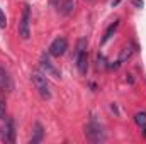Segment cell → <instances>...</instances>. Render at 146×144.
<instances>
[{
  "instance_id": "12",
  "label": "cell",
  "mask_w": 146,
  "mask_h": 144,
  "mask_svg": "<svg viewBox=\"0 0 146 144\" xmlns=\"http://www.w3.org/2000/svg\"><path fill=\"white\" fill-rule=\"evenodd\" d=\"M34 136L31 137V143L33 144H36V143H41L42 141V137H44V129H42V126L39 124V122H36L34 124Z\"/></svg>"
},
{
  "instance_id": "11",
  "label": "cell",
  "mask_w": 146,
  "mask_h": 144,
  "mask_svg": "<svg viewBox=\"0 0 146 144\" xmlns=\"http://www.w3.org/2000/svg\"><path fill=\"white\" fill-rule=\"evenodd\" d=\"M117 27H119V19H115V20H114V22L110 24L109 27L106 29V32H104V37H102V41H100V44H106V42L109 41L110 37H112V34L115 32V29H117Z\"/></svg>"
},
{
  "instance_id": "13",
  "label": "cell",
  "mask_w": 146,
  "mask_h": 144,
  "mask_svg": "<svg viewBox=\"0 0 146 144\" xmlns=\"http://www.w3.org/2000/svg\"><path fill=\"white\" fill-rule=\"evenodd\" d=\"M7 119V108H5V102L0 98V120Z\"/></svg>"
},
{
  "instance_id": "15",
  "label": "cell",
  "mask_w": 146,
  "mask_h": 144,
  "mask_svg": "<svg viewBox=\"0 0 146 144\" xmlns=\"http://www.w3.org/2000/svg\"><path fill=\"white\" fill-rule=\"evenodd\" d=\"M134 5L136 7H143V0H134Z\"/></svg>"
},
{
  "instance_id": "2",
  "label": "cell",
  "mask_w": 146,
  "mask_h": 144,
  "mask_svg": "<svg viewBox=\"0 0 146 144\" xmlns=\"http://www.w3.org/2000/svg\"><path fill=\"white\" fill-rule=\"evenodd\" d=\"M75 61H76V68H78L80 75H87V71H88V53H87V41L85 39H80L76 44Z\"/></svg>"
},
{
  "instance_id": "14",
  "label": "cell",
  "mask_w": 146,
  "mask_h": 144,
  "mask_svg": "<svg viewBox=\"0 0 146 144\" xmlns=\"http://www.w3.org/2000/svg\"><path fill=\"white\" fill-rule=\"evenodd\" d=\"M7 26V17H5V12L0 9V29H3Z\"/></svg>"
},
{
  "instance_id": "4",
  "label": "cell",
  "mask_w": 146,
  "mask_h": 144,
  "mask_svg": "<svg viewBox=\"0 0 146 144\" xmlns=\"http://www.w3.org/2000/svg\"><path fill=\"white\" fill-rule=\"evenodd\" d=\"M19 36L24 41H27L31 37V7L26 3L22 9V17L19 22Z\"/></svg>"
},
{
  "instance_id": "5",
  "label": "cell",
  "mask_w": 146,
  "mask_h": 144,
  "mask_svg": "<svg viewBox=\"0 0 146 144\" xmlns=\"http://www.w3.org/2000/svg\"><path fill=\"white\" fill-rule=\"evenodd\" d=\"M66 49H68V41L63 36H60L49 44L48 54H49V56H54V58H60V56H63V54L66 53Z\"/></svg>"
},
{
  "instance_id": "10",
  "label": "cell",
  "mask_w": 146,
  "mask_h": 144,
  "mask_svg": "<svg viewBox=\"0 0 146 144\" xmlns=\"http://www.w3.org/2000/svg\"><path fill=\"white\" fill-rule=\"evenodd\" d=\"M134 122H136V126L141 129L143 136L146 137V112H138V114L134 115Z\"/></svg>"
},
{
  "instance_id": "7",
  "label": "cell",
  "mask_w": 146,
  "mask_h": 144,
  "mask_svg": "<svg viewBox=\"0 0 146 144\" xmlns=\"http://www.w3.org/2000/svg\"><path fill=\"white\" fill-rule=\"evenodd\" d=\"M2 141L5 143H14L15 141V126L12 119H5V126L2 127Z\"/></svg>"
},
{
  "instance_id": "3",
  "label": "cell",
  "mask_w": 146,
  "mask_h": 144,
  "mask_svg": "<svg viewBox=\"0 0 146 144\" xmlns=\"http://www.w3.org/2000/svg\"><path fill=\"white\" fill-rule=\"evenodd\" d=\"M85 137L90 143H104L107 139L104 127L100 124H97V122H90V124L85 126Z\"/></svg>"
},
{
  "instance_id": "9",
  "label": "cell",
  "mask_w": 146,
  "mask_h": 144,
  "mask_svg": "<svg viewBox=\"0 0 146 144\" xmlns=\"http://www.w3.org/2000/svg\"><path fill=\"white\" fill-rule=\"evenodd\" d=\"M134 51H136V46L134 44H131V46H126L124 49H122V53H121V56H119V59L115 61V65H112L114 68H117V66H121L126 59H129L133 54H134Z\"/></svg>"
},
{
  "instance_id": "8",
  "label": "cell",
  "mask_w": 146,
  "mask_h": 144,
  "mask_svg": "<svg viewBox=\"0 0 146 144\" xmlns=\"http://www.w3.org/2000/svg\"><path fill=\"white\" fill-rule=\"evenodd\" d=\"M0 90L3 93H10L14 90V81H12L10 73L5 68H2V66H0Z\"/></svg>"
},
{
  "instance_id": "6",
  "label": "cell",
  "mask_w": 146,
  "mask_h": 144,
  "mask_svg": "<svg viewBox=\"0 0 146 144\" xmlns=\"http://www.w3.org/2000/svg\"><path fill=\"white\" fill-rule=\"evenodd\" d=\"M39 66H41V70L42 73H46V76H53V78H61V71L51 63V59L46 56V54H42L41 56V59H39Z\"/></svg>"
},
{
  "instance_id": "16",
  "label": "cell",
  "mask_w": 146,
  "mask_h": 144,
  "mask_svg": "<svg viewBox=\"0 0 146 144\" xmlns=\"http://www.w3.org/2000/svg\"><path fill=\"white\" fill-rule=\"evenodd\" d=\"M119 3H121V0H112V2H110V5H112V7H117Z\"/></svg>"
},
{
  "instance_id": "1",
  "label": "cell",
  "mask_w": 146,
  "mask_h": 144,
  "mask_svg": "<svg viewBox=\"0 0 146 144\" xmlns=\"http://www.w3.org/2000/svg\"><path fill=\"white\" fill-rule=\"evenodd\" d=\"M31 80H33V83H34V87H36L37 93L41 95V98L49 100V98H51V90H49V83H48L46 75L41 71V70H33Z\"/></svg>"
}]
</instances>
